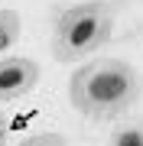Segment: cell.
Here are the masks:
<instances>
[{
    "instance_id": "obj_1",
    "label": "cell",
    "mask_w": 143,
    "mask_h": 146,
    "mask_svg": "<svg viewBox=\"0 0 143 146\" xmlns=\"http://www.w3.org/2000/svg\"><path fill=\"white\" fill-rule=\"evenodd\" d=\"M143 94L140 72L124 58H91L69 78V101L88 120H114Z\"/></svg>"
},
{
    "instance_id": "obj_3",
    "label": "cell",
    "mask_w": 143,
    "mask_h": 146,
    "mask_svg": "<svg viewBox=\"0 0 143 146\" xmlns=\"http://www.w3.org/2000/svg\"><path fill=\"white\" fill-rule=\"evenodd\" d=\"M39 78H43V68L33 58H23V55L0 58V101H20L33 94Z\"/></svg>"
},
{
    "instance_id": "obj_7",
    "label": "cell",
    "mask_w": 143,
    "mask_h": 146,
    "mask_svg": "<svg viewBox=\"0 0 143 146\" xmlns=\"http://www.w3.org/2000/svg\"><path fill=\"white\" fill-rule=\"evenodd\" d=\"M0 146H7V117L0 114Z\"/></svg>"
},
{
    "instance_id": "obj_5",
    "label": "cell",
    "mask_w": 143,
    "mask_h": 146,
    "mask_svg": "<svg viewBox=\"0 0 143 146\" xmlns=\"http://www.w3.org/2000/svg\"><path fill=\"white\" fill-rule=\"evenodd\" d=\"M20 13L16 10H0V55L20 39Z\"/></svg>"
},
{
    "instance_id": "obj_2",
    "label": "cell",
    "mask_w": 143,
    "mask_h": 146,
    "mask_svg": "<svg viewBox=\"0 0 143 146\" xmlns=\"http://www.w3.org/2000/svg\"><path fill=\"white\" fill-rule=\"evenodd\" d=\"M114 33V7L107 0L72 3L55 16L52 26V58L55 62H85Z\"/></svg>"
},
{
    "instance_id": "obj_6",
    "label": "cell",
    "mask_w": 143,
    "mask_h": 146,
    "mask_svg": "<svg viewBox=\"0 0 143 146\" xmlns=\"http://www.w3.org/2000/svg\"><path fill=\"white\" fill-rule=\"evenodd\" d=\"M16 146H69V143L59 133H33V136H26V140L16 143Z\"/></svg>"
},
{
    "instance_id": "obj_4",
    "label": "cell",
    "mask_w": 143,
    "mask_h": 146,
    "mask_svg": "<svg viewBox=\"0 0 143 146\" xmlns=\"http://www.w3.org/2000/svg\"><path fill=\"white\" fill-rule=\"evenodd\" d=\"M107 146H143V117L117 127L111 133V140H107Z\"/></svg>"
}]
</instances>
